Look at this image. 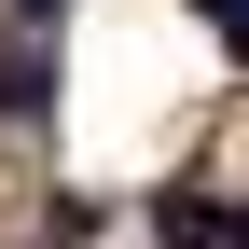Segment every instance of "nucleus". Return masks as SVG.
Wrapping results in <instances>:
<instances>
[{
	"instance_id": "nucleus-1",
	"label": "nucleus",
	"mask_w": 249,
	"mask_h": 249,
	"mask_svg": "<svg viewBox=\"0 0 249 249\" xmlns=\"http://www.w3.org/2000/svg\"><path fill=\"white\" fill-rule=\"evenodd\" d=\"M166 249H249V222L208 208V194H166Z\"/></svg>"
},
{
	"instance_id": "nucleus-2",
	"label": "nucleus",
	"mask_w": 249,
	"mask_h": 249,
	"mask_svg": "<svg viewBox=\"0 0 249 249\" xmlns=\"http://www.w3.org/2000/svg\"><path fill=\"white\" fill-rule=\"evenodd\" d=\"M55 97V70H42V42H14V55H0V111H42Z\"/></svg>"
},
{
	"instance_id": "nucleus-3",
	"label": "nucleus",
	"mask_w": 249,
	"mask_h": 249,
	"mask_svg": "<svg viewBox=\"0 0 249 249\" xmlns=\"http://www.w3.org/2000/svg\"><path fill=\"white\" fill-rule=\"evenodd\" d=\"M194 14H208V28H222V42H235V55H249V0H194Z\"/></svg>"
}]
</instances>
